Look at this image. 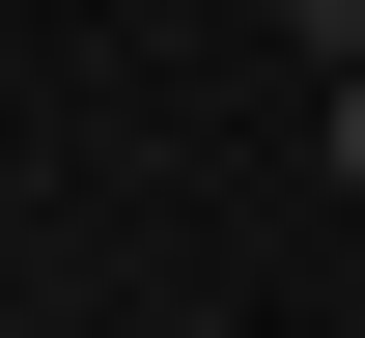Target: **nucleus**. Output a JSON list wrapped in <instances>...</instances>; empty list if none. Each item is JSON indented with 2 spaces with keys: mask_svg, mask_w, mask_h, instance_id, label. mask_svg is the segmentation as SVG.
<instances>
[{
  "mask_svg": "<svg viewBox=\"0 0 365 338\" xmlns=\"http://www.w3.org/2000/svg\"><path fill=\"white\" fill-rule=\"evenodd\" d=\"M281 29H309V85H337V56H365V0H281Z\"/></svg>",
  "mask_w": 365,
  "mask_h": 338,
  "instance_id": "1",
  "label": "nucleus"
},
{
  "mask_svg": "<svg viewBox=\"0 0 365 338\" xmlns=\"http://www.w3.org/2000/svg\"><path fill=\"white\" fill-rule=\"evenodd\" d=\"M309 141H337V197H365V56H337V113H309Z\"/></svg>",
  "mask_w": 365,
  "mask_h": 338,
  "instance_id": "2",
  "label": "nucleus"
}]
</instances>
